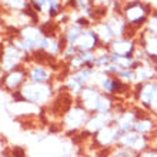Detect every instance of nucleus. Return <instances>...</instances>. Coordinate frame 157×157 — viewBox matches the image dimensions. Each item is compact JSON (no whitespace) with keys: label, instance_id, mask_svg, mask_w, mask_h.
<instances>
[{"label":"nucleus","instance_id":"obj_1","mask_svg":"<svg viewBox=\"0 0 157 157\" xmlns=\"http://www.w3.org/2000/svg\"><path fill=\"white\" fill-rule=\"evenodd\" d=\"M19 91L21 94L23 103L33 104L34 107H39V109L47 107L53 101L56 94H57L54 83L27 82Z\"/></svg>","mask_w":157,"mask_h":157},{"label":"nucleus","instance_id":"obj_2","mask_svg":"<svg viewBox=\"0 0 157 157\" xmlns=\"http://www.w3.org/2000/svg\"><path fill=\"white\" fill-rule=\"evenodd\" d=\"M153 10L154 9L150 3H146L141 0H130V2L123 3L121 14H123L124 20L127 21V25L140 33L144 29L146 21Z\"/></svg>","mask_w":157,"mask_h":157},{"label":"nucleus","instance_id":"obj_3","mask_svg":"<svg viewBox=\"0 0 157 157\" xmlns=\"http://www.w3.org/2000/svg\"><path fill=\"white\" fill-rule=\"evenodd\" d=\"M90 114L91 113H89L83 106H80L76 101L60 119V123H62L63 130H64L63 134L70 139V137L75 136L76 133L83 130L86 127V123L89 120V117H90Z\"/></svg>","mask_w":157,"mask_h":157},{"label":"nucleus","instance_id":"obj_4","mask_svg":"<svg viewBox=\"0 0 157 157\" xmlns=\"http://www.w3.org/2000/svg\"><path fill=\"white\" fill-rule=\"evenodd\" d=\"M132 99L146 112L157 116V80L134 84Z\"/></svg>","mask_w":157,"mask_h":157},{"label":"nucleus","instance_id":"obj_5","mask_svg":"<svg viewBox=\"0 0 157 157\" xmlns=\"http://www.w3.org/2000/svg\"><path fill=\"white\" fill-rule=\"evenodd\" d=\"M30 62H32V56H26L13 44L3 41V44H2V62H0L2 73L14 70L17 67L29 64Z\"/></svg>","mask_w":157,"mask_h":157},{"label":"nucleus","instance_id":"obj_6","mask_svg":"<svg viewBox=\"0 0 157 157\" xmlns=\"http://www.w3.org/2000/svg\"><path fill=\"white\" fill-rule=\"evenodd\" d=\"M29 82V76H27V64L20 66L14 69V70L2 73L0 78V84H2V90L7 94L16 93Z\"/></svg>","mask_w":157,"mask_h":157},{"label":"nucleus","instance_id":"obj_7","mask_svg":"<svg viewBox=\"0 0 157 157\" xmlns=\"http://www.w3.org/2000/svg\"><path fill=\"white\" fill-rule=\"evenodd\" d=\"M119 137H120V132L116 128V126L114 124H109L104 128L94 133L93 137L84 146H90L94 151L99 149H112V147L117 146Z\"/></svg>","mask_w":157,"mask_h":157},{"label":"nucleus","instance_id":"obj_8","mask_svg":"<svg viewBox=\"0 0 157 157\" xmlns=\"http://www.w3.org/2000/svg\"><path fill=\"white\" fill-rule=\"evenodd\" d=\"M117 146L124 147V149H128V150H133L136 153H141L143 150L149 149L150 146H151V137L143 136L140 133L132 130V132H126L120 134Z\"/></svg>","mask_w":157,"mask_h":157},{"label":"nucleus","instance_id":"obj_9","mask_svg":"<svg viewBox=\"0 0 157 157\" xmlns=\"http://www.w3.org/2000/svg\"><path fill=\"white\" fill-rule=\"evenodd\" d=\"M27 76H29V82L34 83L56 82V71L53 69H50L49 66H44V64L36 62H30L27 64Z\"/></svg>","mask_w":157,"mask_h":157},{"label":"nucleus","instance_id":"obj_10","mask_svg":"<svg viewBox=\"0 0 157 157\" xmlns=\"http://www.w3.org/2000/svg\"><path fill=\"white\" fill-rule=\"evenodd\" d=\"M101 93H103V91L100 90L99 87H96L93 83H90V84H87V86L83 87L82 93L78 94L76 101H77L80 106H83L89 113H96V107H97V104H99Z\"/></svg>","mask_w":157,"mask_h":157},{"label":"nucleus","instance_id":"obj_11","mask_svg":"<svg viewBox=\"0 0 157 157\" xmlns=\"http://www.w3.org/2000/svg\"><path fill=\"white\" fill-rule=\"evenodd\" d=\"M76 47L78 52H96L97 49L101 47V41H100L99 36L96 33L94 27H87L83 30V33L80 34V37L76 41Z\"/></svg>","mask_w":157,"mask_h":157},{"label":"nucleus","instance_id":"obj_12","mask_svg":"<svg viewBox=\"0 0 157 157\" xmlns=\"http://www.w3.org/2000/svg\"><path fill=\"white\" fill-rule=\"evenodd\" d=\"M139 47L143 49L146 54V59L153 63H157V36L151 33H147L146 30H141L137 36Z\"/></svg>","mask_w":157,"mask_h":157},{"label":"nucleus","instance_id":"obj_13","mask_svg":"<svg viewBox=\"0 0 157 157\" xmlns=\"http://www.w3.org/2000/svg\"><path fill=\"white\" fill-rule=\"evenodd\" d=\"M139 47L137 39L133 37H117L109 46V50L112 54L117 56H133L136 49Z\"/></svg>","mask_w":157,"mask_h":157},{"label":"nucleus","instance_id":"obj_14","mask_svg":"<svg viewBox=\"0 0 157 157\" xmlns=\"http://www.w3.org/2000/svg\"><path fill=\"white\" fill-rule=\"evenodd\" d=\"M134 132L140 133L143 136L154 137L157 134V116L151 113H146L141 117H139L134 124Z\"/></svg>","mask_w":157,"mask_h":157},{"label":"nucleus","instance_id":"obj_15","mask_svg":"<svg viewBox=\"0 0 157 157\" xmlns=\"http://www.w3.org/2000/svg\"><path fill=\"white\" fill-rule=\"evenodd\" d=\"M17 36H19L20 39H23V40H26L27 43H30V44L33 46L34 50L39 47L41 39L44 37V34H43V32H41L40 26L33 25V23H30V25H26V26H23V27H20Z\"/></svg>","mask_w":157,"mask_h":157},{"label":"nucleus","instance_id":"obj_16","mask_svg":"<svg viewBox=\"0 0 157 157\" xmlns=\"http://www.w3.org/2000/svg\"><path fill=\"white\" fill-rule=\"evenodd\" d=\"M114 121V116L113 114H101V113H91L89 120L86 123V130L91 134L97 133L99 130L104 128L109 124H113Z\"/></svg>","mask_w":157,"mask_h":157},{"label":"nucleus","instance_id":"obj_17","mask_svg":"<svg viewBox=\"0 0 157 157\" xmlns=\"http://www.w3.org/2000/svg\"><path fill=\"white\" fill-rule=\"evenodd\" d=\"M137 83H146L157 80V63H153L150 60H143L141 64L136 69Z\"/></svg>","mask_w":157,"mask_h":157},{"label":"nucleus","instance_id":"obj_18","mask_svg":"<svg viewBox=\"0 0 157 157\" xmlns=\"http://www.w3.org/2000/svg\"><path fill=\"white\" fill-rule=\"evenodd\" d=\"M104 20L109 23V26H110V29L113 30L116 39L124 37V36H126V32H127V21L124 20L123 14L110 12L107 16L104 17Z\"/></svg>","mask_w":157,"mask_h":157},{"label":"nucleus","instance_id":"obj_19","mask_svg":"<svg viewBox=\"0 0 157 157\" xmlns=\"http://www.w3.org/2000/svg\"><path fill=\"white\" fill-rule=\"evenodd\" d=\"M93 27H94L96 33H97L100 41H101V46L109 49V46L112 44V41L116 39V36L113 33V30L110 29L109 23L103 19V20H100V21H96L94 25H93Z\"/></svg>","mask_w":157,"mask_h":157},{"label":"nucleus","instance_id":"obj_20","mask_svg":"<svg viewBox=\"0 0 157 157\" xmlns=\"http://www.w3.org/2000/svg\"><path fill=\"white\" fill-rule=\"evenodd\" d=\"M120 99L114 97L112 94H106L101 93L99 100V104L96 107V113H101V114H113V110L116 107V103Z\"/></svg>","mask_w":157,"mask_h":157},{"label":"nucleus","instance_id":"obj_21","mask_svg":"<svg viewBox=\"0 0 157 157\" xmlns=\"http://www.w3.org/2000/svg\"><path fill=\"white\" fill-rule=\"evenodd\" d=\"M2 7L7 13H21L30 4V0H0Z\"/></svg>","mask_w":157,"mask_h":157},{"label":"nucleus","instance_id":"obj_22","mask_svg":"<svg viewBox=\"0 0 157 157\" xmlns=\"http://www.w3.org/2000/svg\"><path fill=\"white\" fill-rule=\"evenodd\" d=\"M112 63V53L107 47H100V49L96 50V60H94V69L100 70L103 67L109 66Z\"/></svg>","mask_w":157,"mask_h":157},{"label":"nucleus","instance_id":"obj_23","mask_svg":"<svg viewBox=\"0 0 157 157\" xmlns=\"http://www.w3.org/2000/svg\"><path fill=\"white\" fill-rule=\"evenodd\" d=\"M117 77L121 80V82L127 83L130 86H134L137 84V75H136V70H132V69H128V70H117Z\"/></svg>","mask_w":157,"mask_h":157},{"label":"nucleus","instance_id":"obj_24","mask_svg":"<svg viewBox=\"0 0 157 157\" xmlns=\"http://www.w3.org/2000/svg\"><path fill=\"white\" fill-rule=\"evenodd\" d=\"M143 30H146L147 33H151L157 36V10H153L150 13V16L147 19V21H146Z\"/></svg>","mask_w":157,"mask_h":157},{"label":"nucleus","instance_id":"obj_25","mask_svg":"<svg viewBox=\"0 0 157 157\" xmlns=\"http://www.w3.org/2000/svg\"><path fill=\"white\" fill-rule=\"evenodd\" d=\"M136 151L128 149H124V147H120V146H114L112 149V153H110V157H137Z\"/></svg>","mask_w":157,"mask_h":157},{"label":"nucleus","instance_id":"obj_26","mask_svg":"<svg viewBox=\"0 0 157 157\" xmlns=\"http://www.w3.org/2000/svg\"><path fill=\"white\" fill-rule=\"evenodd\" d=\"M2 151H6L9 154V157H27V151L23 146H10L6 150H2Z\"/></svg>","mask_w":157,"mask_h":157},{"label":"nucleus","instance_id":"obj_27","mask_svg":"<svg viewBox=\"0 0 157 157\" xmlns=\"http://www.w3.org/2000/svg\"><path fill=\"white\" fill-rule=\"evenodd\" d=\"M137 157H157V147L156 146H150L149 149L143 150L141 153L137 154Z\"/></svg>","mask_w":157,"mask_h":157},{"label":"nucleus","instance_id":"obj_28","mask_svg":"<svg viewBox=\"0 0 157 157\" xmlns=\"http://www.w3.org/2000/svg\"><path fill=\"white\" fill-rule=\"evenodd\" d=\"M49 136V133H37V136H36V141L37 143H41V141H44Z\"/></svg>","mask_w":157,"mask_h":157},{"label":"nucleus","instance_id":"obj_29","mask_svg":"<svg viewBox=\"0 0 157 157\" xmlns=\"http://www.w3.org/2000/svg\"><path fill=\"white\" fill-rule=\"evenodd\" d=\"M60 157H73V154H71L70 151H64V153L60 154Z\"/></svg>","mask_w":157,"mask_h":157},{"label":"nucleus","instance_id":"obj_30","mask_svg":"<svg viewBox=\"0 0 157 157\" xmlns=\"http://www.w3.org/2000/svg\"><path fill=\"white\" fill-rule=\"evenodd\" d=\"M2 157H9V154L6 151H2Z\"/></svg>","mask_w":157,"mask_h":157}]
</instances>
